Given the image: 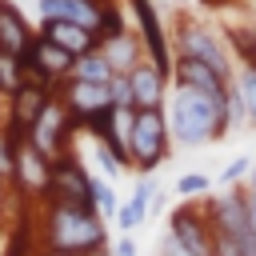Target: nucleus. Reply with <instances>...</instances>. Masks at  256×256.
<instances>
[{"label": "nucleus", "mask_w": 256, "mask_h": 256, "mask_svg": "<svg viewBox=\"0 0 256 256\" xmlns=\"http://www.w3.org/2000/svg\"><path fill=\"white\" fill-rule=\"evenodd\" d=\"M232 88H236V96L244 100V112H248V120L256 124V68H240V76L232 80Z\"/></svg>", "instance_id": "obj_23"}, {"label": "nucleus", "mask_w": 256, "mask_h": 256, "mask_svg": "<svg viewBox=\"0 0 256 256\" xmlns=\"http://www.w3.org/2000/svg\"><path fill=\"white\" fill-rule=\"evenodd\" d=\"M228 104V100H224ZM224 104L212 100V96H200L192 88H168V100H164V120H168V136L180 144V148H200L208 140H220L228 136V124H224Z\"/></svg>", "instance_id": "obj_2"}, {"label": "nucleus", "mask_w": 256, "mask_h": 256, "mask_svg": "<svg viewBox=\"0 0 256 256\" xmlns=\"http://www.w3.org/2000/svg\"><path fill=\"white\" fill-rule=\"evenodd\" d=\"M96 52L108 60V68L116 72V76H128L140 60H144V48H140V36L128 28V32H120V36H112V40H104V44H96Z\"/></svg>", "instance_id": "obj_15"}, {"label": "nucleus", "mask_w": 256, "mask_h": 256, "mask_svg": "<svg viewBox=\"0 0 256 256\" xmlns=\"http://www.w3.org/2000/svg\"><path fill=\"white\" fill-rule=\"evenodd\" d=\"M172 56H176V60L208 64L220 80L232 84V60H228V48H224L220 32H212V28L200 24V20H184V24L172 32Z\"/></svg>", "instance_id": "obj_4"}, {"label": "nucleus", "mask_w": 256, "mask_h": 256, "mask_svg": "<svg viewBox=\"0 0 256 256\" xmlns=\"http://www.w3.org/2000/svg\"><path fill=\"white\" fill-rule=\"evenodd\" d=\"M92 208H96V216L108 224V220H116V212H120V196L112 192V184L104 180V176H92Z\"/></svg>", "instance_id": "obj_18"}, {"label": "nucleus", "mask_w": 256, "mask_h": 256, "mask_svg": "<svg viewBox=\"0 0 256 256\" xmlns=\"http://www.w3.org/2000/svg\"><path fill=\"white\" fill-rule=\"evenodd\" d=\"M40 36H44V40H52L56 48H64L72 60H80V56L96 52V32L76 28V24H40Z\"/></svg>", "instance_id": "obj_16"}, {"label": "nucleus", "mask_w": 256, "mask_h": 256, "mask_svg": "<svg viewBox=\"0 0 256 256\" xmlns=\"http://www.w3.org/2000/svg\"><path fill=\"white\" fill-rule=\"evenodd\" d=\"M48 200H64V204H84L92 208V172L88 164L72 152H64L60 160H52V196Z\"/></svg>", "instance_id": "obj_9"}, {"label": "nucleus", "mask_w": 256, "mask_h": 256, "mask_svg": "<svg viewBox=\"0 0 256 256\" xmlns=\"http://www.w3.org/2000/svg\"><path fill=\"white\" fill-rule=\"evenodd\" d=\"M24 84V64H20V56H12V52H0V96L8 100L16 88Z\"/></svg>", "instance_id": "obj_20"}, {"label": "nucleus", "mask_w": 256, "mask_h": 256, "mask_svg": "<svg viewBox=\"0 0 256 256\" xmlns=\"http://www.w3.org/2000/svg\"><path fill=\"white\" fill-rule=\"evenodd\" d=\"M128 8H132V16H136V36H140L144 60L172 84L176 56H172V40H168V32H164V20H160L156 0H128Z\"/></svg>", "instance_id": "obj_6"}, {"label": "nucleus", "mask_w": 256, "mask_h": 256, "mask_svg": "<svg viewBox=\"0 0 256 256\" xmlns=\"http://www.w3.org/2000/svg\"><path fill=\"white\" fill-rule=\"evenodd\" d=\"M112 68H108V60L100 56V52H88V56H80V60H72V72H68V80H80V84H100V88H108L112 84Z\"/></svg>", "instance_id": "obj_17"}, {"label": "nucleus", "mask_w": 256, "mask_h": 256, "mask_svg": "<svg viewBox=\"0 0 256 256\" xmlns=\"http://www.w3.org/2000/svg\"><path fill=\"white\" fill-rule=\"evenodd\" d=\"M248 120V112H244V100L236 96V88H228V104H224V124H228V132L232 128H240Z\"/></svg>", "instance_id": "obj_26"}, {"label": "nucleus", "mask_w": 256, "mask_h": 256, "mask_svg": "<svg viewBox=\"0 0 256 256\" xmlns=\"http://www.w3.org/2000/svg\"><path fill=\"white\" fill-rule=\"evenodd\" d=\"M24 140L20 136H12L4 124H0V180L8 184L12 180V168H16V148H20Z\"/></svg>", "instance_id": "obj_24"}, {"label": "nucleus", "mask_w": 256, "mask_h": 256, "mask_svg": "<svg viewBox=\"0 0 256 256\" xmlns=\"http://www.w3.org/2000/svg\"><path fill=\"white\" fill-rule=\"evenodd\" d=\"M248 216H252V232H256V192H248Z\"/></svg>", "instance_id": "obj_30"}, {"label": "nucleus", "mask_w": 256, "mask_h": 256, "mask_svg": "<svg viewBox=\"0 0 256 256\" xmlns=\"http://www.w3.org/2000/svg\"><path fill=\"white\" fill-rule=\"evenodd\" d=\"M176 196H180V200L212 196V176H204V172H184V176L176 180Z\"/></svg>", "instance_id": "obj_22"}, {"label": "nucleus", "mask_w": 256, "mask_h": 256, "mask_svg": "<svg viewBox=\"0 0 256 256\" xmlns=\"http://www.w3.org/2000/svg\"><path fill=\"white\" fill-rule=\"evenodd\" d=\"M80 136V128L72 124V116L64 112V104L56 100V92H52V100H48V108L40 112V120L28 128V144L40 152V156H48V160H60L64 152H72V140Z\"/></svg>", "instance_id": "obj_7"}, {"label": "nucleus", "mask_w": 256, "mask_h": 256, "mask_svg": "<svg viewBox=\"0 0 256 256\" xmlns=\"http://www.w3.org/2000/svg\"><path fill=\"white\" fill-rule=\"evenodd\" d=\"M172 84L176 88H192V92H200V96H212V100H228V80H220L208 64H196V60H176V68H172Z\"/></svg>", "instance_id": "obj_12"}, {"label": "nucleus", "mask_w": 256, "mask_h": 256, "mask_svg": "<svg viewBox=\"0 0 256 256\" xmlns=\"http://www.w3.org/2000/svg\"><path fill=\"white\" fill-rule=\"evenodd\" d=\"M36 236H40V232L20 216V220H16V228H12V236H8V244H4V256H40V252H32Z\"/></svg>", "instance_id": "obj_19"}, {"label": "nucleus", "mask_w": 256, "mask_h": 256, "mask_svg": "<svg viewBox=\"0 0 256 256\" xmlns=\"http://www.w3.org/2000/svg\"><path fill=\"white\" fill-rule=\"evenodd\" d=\"M252 192H256V168H252Z\"/></svg>", "instance_id": "obj_33"}, {"label": "nucleus", "mask_w": 256, "mask_h": 256, "mask_svg": "<svg viewBox=\"0 0 256 256\" xmlns=\"http://www.w3.org/2000/svg\"><path fill=\"white\" fill-rule=\"evenodd\" d=\"M128 88H132V108H136V112H156V108H164V100H168V80H164L148 60H140V64L128 72Z\"/></svg>", "instance_id": "obj_11"}, {"label": "nucleus", "mask_w": 256, "mask_h": 256, "mask_svg": "<svg viewBox=\"0 0 256 256\" xmlns=\"http://www.w3.org/2000/svg\"><path fill=\"white\" fill-rule=\"evenodd\" d=\"M40 244L44 252H100L108 248V228L96 208L48 200L40 208Z\"/></svg>", "instance_id": "obj_1"}, {"label": "nucleus", "mask_w": 256, "mask_h": 256, "mask_svg": "<svg viewBox=\"0 0 256 256\" xmlns=\"http://www.w3.org/2000/svg\"><path fill=\"white\" fill-rule=\"evenodd\" d=\"M108 256H136V240L132 236H120L116 244H108Z\"/></svg>", "instance_id": "obj_28"}, {"label": "nucleus", "mask_w": 256, "mask_h": 256, "mask_svg": "<svg viewBox=\"0 0 256 256\" xmlns=\"http://www.w3.org/2000/svg\"><path fill=\"white\" fill-rule=\"evenodd\" d=\"M32 40H36V32L28 28L24 12H20V8L12 4V0H0V52L24 56Z\"/></svg>", "instance_id": "obj_14"}, {"label": "nucleus", "mask_w": 256, "mask_h": 256, "mask_svg": "<svg viewBox=\"0 0 256 256\" xmlns=\"http://www.w3.org/2000/svg\"><path fill=\"white\" fill-rule=\"evenodd\" d=\"M248 172H252V160H248V156H236V160L220 172V184H236V180H240V176H248Z\"/></svg>", "instance_id": "obj_27"}, {"label": "nucleus", "mask_w": 256, "mask_h": 256, "mask_svg": "<svg viewBox=\"0 0 256 256\" xmlns=\"http://www.w3.org/2000/svg\"><path fill=\"white\" fill-rule=\"evenodd\" d=\"M212 256H244L232 240H224V236H216V248H212Z\"/></svg>", "instance_id": "obj_29"}, {"label": "nucleus", "mask_w": 256, "mask_h": 256, "mask_svg": "<svg viewBox=\"0 0 256 256\" xmlns=\"http://www.w3.org/2000/svg\"><path fill=\"white\" fill-rule=\"evenodd\" d=\"M172 136H168V120L164 108L156 112H136L132 120V140H128V168H136L140 176H156V168L168 160Z\"/></svg>", "instance_id": "obj_3"}, {"label": "nucleus", "mask_w": 256, "mask_h": 256, "mask_svg": "<svg viewBox=\"0 0 256 256\" xmlns=\"http://www.w3.org/2000/svg\"><path fill=\"white\" fill-rule=\"evenodd\" d=\"M156 176H140L136 180V188H132V196L120 204V212H116V228H120V236H132L148 216H152V200H156Z\"/></svg>", "instance_id": "obj_13"}, {"label": "nucleus", "mask_w": 256, "mask_h": 256, "mask_svg": "<svg viewBox=\"0 0 256 256\" xmlns=\"http://www.w3.org/2000/svg\"><path fill=\"white\" fill-rule=\"evenodd\" d=\"M120 32H128V24H124V8H120V4H104V12H100V28H96V44H104V40H112V36H120Z\"/></svg>", "instance_id": "obj_21"}, {"label": "nucleus", "mask_w": 256, "mask_h": 256, "mask_svg": "<svg viewBox=\"0 0 256 256\" xmlns=\"http://www.w3.org/2000/svg\"><path fill=\"white\" fill-rule=\"evenodd\" d=\"M8 184H16V192H20L24 204H48V196H52V160L40 156L24 140L16 148V168H12V180Z\"/></svg>", "instance_id": "obj_8"}, {"label": "nucleus", "mask_w": 256, "mask_h": 256, "mask_svg": "<svg viewBox=\"0 0 256 256\" xmlns=\"http://www.w3.org/2000/svg\"><path fill=\"white\" fill-rule=\"evenodd\" d=\"M168 244L180 256H212L216 248V232L204 216V204L196 200H180L168 216Z\"/></svg>", "instance_id": "obj_5"}, {"label": "nucleus", "mask_w": 256, "mask_h": 256, "mask_svg": "<svg viewBox=\"0 0 256 256\" xmlns=\"http://www.w3.org/2000/svg\"><path fill=\"white\" fill-rule=\"evenodd\" d=\"M4 196H8V184H4V180H0V204H4Z\"/></svg>", "instance_id": "obj_32"}, {"label": "nucleus", "mask_w": 256, "mask_h": 256, "mask_svg": "<svg viewBox=\"0 0 256 256\" xmlns=\"http://www.w3.org/2000/svg\"><path fill=\"white\" fill-rule=\"evenodd\" d=\"M52 100V88H40V84H20L12 96H8V116H4V128L12 136H28V128L40 120V112L48 108Z\"/></svg>", "instance_id": "obj_10"}, {"label": "nucleus", "mask_w": 256, "mask_h": 256, "mask_svg": "<svg viewBox=\"0 0 256 256\" xmlns=\"http://www.w3.org/2000/svg\"><path fill=\"white\" fill-rule=\"evenodd\" d=\"M108 100H112V108H132L128 76H112V84H108ZM132 112H136V108H132Z\"/></svg>", "instance_id": "obj_25"}, {"label": "nucleus", "mask_w": 256, "mask_h": 256, "mask_svg": "<svg viewBox=\"0 0 256 256\" xmlns=\"http://www.w3.org/2000/svg\"><path fill=\"white\" fill-rule=\"evenodd\" d=\"M164 256H180V252H176V248H172V244L164 240Z\"/></svg>", "instance_id": "obj_31"}]
</instances>
